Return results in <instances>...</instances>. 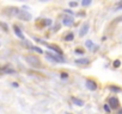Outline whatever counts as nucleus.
<instances>
[{
  "instance_id": "obj_16",
  "label": "nucleus",
  "mask_w": 122,
  "mask_h": 114,
  "mask_svg": "<svg viewBox=\"0 0 122 114\" xmlns=\"http://www.w3.org/2000/svg\"><path fill=\"white\" fill-rule=\"evenodd\" d=\"M43 25H46V26H49V25H51V19H44L43 20Z\"/></svg>"
},
{
  "instance_id": "obj_26",
  "label": "nucleus",
  "mask_w": 122,
  "mask_h": 114,
  "mask_svg": "<svg viewBox=\"0 0 122 114\" xmlns=\"http://www.w3.org/2000/svg\"><path fill=\"white\" fill-rule=\"evenodd\" d=\"M117 114H122V108H118V110H117Z\"/></svg>"
},
{
  "instance_id": "obj_23",
  "label": "nucleus",
  "mask_w": 122,
  "mask_h": 114,
  "mask_svg": "<svg viewBox=\"0 0 122 114\" xmlns=\"http://www.w3.org/2000/svg\"><path fill=\"white\" fill-rule=\"evenodd\" d=\"M64 11H65L66 13H68V14H71V16H73V14H74V12H73V11H72L71 9H67V10H64Z\"/></svg>"
},
{
  "instance_id": "obj_8",
  "label": "nucleus",
  "mask_w": 122,
  "mask_h": 114,
  "mask_svg": "<svg viewBox=\"0 0 122 114\" xmlns=\"http://www.w3.org/2000/svg\"><path fill=\"white\" fill-rule=\"evenodd\" d=\"M74 62H76V64H78V66H87V64L90 63V61H89L87 58H85V57H83V58H78V60H76Z\"/></svg>"
},
{
  "instance_id": "obj_15",
  "label": "nucleus",
  "mask_w": 122,
  "mask_h": 114,
  "mask_svg": "<svg viewBox=\"0 0 122 114\" xmlns=\"http://www.w3.org/2000/svg\"><path fill=\"white\" fill-rule=\"evenodd\" d=\"M31 49H32L34 51H36L37 53H43V51H42V49H40L38 46H31Z\"/></svg>"
},
{
  "instance_id": "obj_14",
  "label": "nucleus",
  "mask_w": 122,
  "mask_h": 114,
  "mask_svg": "<svg viewBox=\"0 0 122 114\" xmlns=\"http://www.w3.org/2000/svg\"><path fill=\"white\" fill-rule=\"evenodd\" d=\"M109 89H110L111 92H116V93H120V92H122L120 88H117V87H115V86H114V87H112V86H110V87H109Z\"/></svg>"
},
{
  "instance_id": "obj_12",
  "label": "nucleus",
  "mask_w": 122,
  "mask_h": 114,
  "mask_svg": "<svg viewBox=\"0 0 122 114\" xmlns=\"http://www.w3.org/2000/svg\"><path fill=\"white\" fill-rule=\"evenodd\" d=\"M3 70H4V73H6V74H16V70H13V69H10L9 67L4 68Z\"/></svg>"
},
{
  "instance_id": "obj_7",
  "label": "nucleus",
  "mask_w": 122,
  "mask_h": 114,
  "mask_svg": "<svg viewBox=\"0 0 122 114\" xmlns=\"http://www.w3.org/2000/svg\"><path fill=\"white\" fill-rule=\"evenodd\" d=\"M73 23H74L73 17H67V16H66V17L62 19V24H64L65 26H72Z\"/></svg>"
},
{
  "instance_id": "obj_10",
  "label": "nucleus",
  "mask_w": 122,
  "mask_h": 114,
  "mask_svg": "<svg viewBox=\"0 0 122 114\" xmlns=\"http://www.w3.org/2000/svg\"><path fill=\"white\" fill-rule=\"evenodd\" d=\"M72 102L74 103V105H77V106H79V107H81V106H84V101L83 100H80V99H78V97H72Z\"/></svg>"
},
{
  "instance_id": "obj_13",
  "label": "nucleus",
  "mask_w": 122,
  "mask_h": 114,
  "mask_svg": "<svg viewBox=\"0 0 122 114\" xmlns=\"http://www.w3.org/2000/svg\"><path fill=\"white\" fill-rule=\"evenodd\" d=\"M112 66H114V68H120L121 67V61L120 60H115L114 63H112Z\"/></svg>"
},
{
  "instance_id": "obj_27",
  "label": "nucleus",
  "mask_w": 122,
  "mask_h": 114,
  "mask_svg": "<svg viewBox=\"0 0 122 114\" xmlns=\"http://www.w3.org/2000/svg\"><path fill=\"white\" fill-rule=\"evenodd\" d=\"M77 53H83V50H76Z\"/></svg>"
},
{
  "instance_id": "obj_3",
  "label": "nucleus",
  "mask_w": 122,
  "mask_h": 114,
  "mask_svg": "<svg viewBox=\"0 0 122 114\" xmlns=\"http://www.w3.org/2000/svg\"><path fill=\"white\" fill-rule=\"evenodd\" d=\"M108 105H109L111 108H114V109L120 108V102H118V99H117L116 96L109 97V99H108Z\"/></svg>"
},
{
  "instance_id": "obj_22",
  "label": "nucleus",
  "mask_w": 122,
  "mask_h": 114,
  "mask_svg": "<svg viewBox=\"0 0 122 114\" xmlns=\"http://www.w3.org/2000/svg\"><path fill=\"white\" fill-rule=\"evenodd\" d=\"M67 77H68L67 73H62V74H61V79H62V80H67Z\"/></svg>"
},
{
  "instance_id": "obj_24",
  "label": "nucleus",
  "mask_w": 122,
  "mask_h": 114,
  "mask_svg": "<svg viewBox=\"0 0 122 114\" xmlns=\"http://www.w3.org/2000/svg\"><path fill=\"white\" fill-rule=\"evenodd\" d=\"M70 6H71V7H77V6H78V3L71 1V3H70Z\"/></svg>"
},
{
  "instance_id": "obj_19",
  "label": "nucleus",
  "mask_w": 122,
  "mask_h": 114,
  "mask_svg": "<svg viewBox=\"0 0 122 114\" xmlns=\"http://www.w3.org/2000/svg\"><path fill=\"white\" fill-rule=\"evenodd\" d=\"M103 108H104V110H105L107 113H110V107H109L108 103H104V105H103Z\"/></svg>"
},
{
  "instance_id": "obj_11",
  "label": "nucleus",
  "mask_w": 122,
  "mask_h": 114,
  "mask_svg": "<svg viewBox=\"0 0 122 114\" xmlns=\"http://www.w3.org/2000/svg\"><path fill=\"white\" fill-rule=\"evenodd\" d=\"M73 38H74L73 32H70V33H67V35L64 37V39H65L66 42H72V40H73Z\"/></svg>"
},
{
  "instance_id": "obj_9",
  "label": "nucleus",
  "mask_w": 122,
  "mask_h": 114,
  "mask_svg": "<svg viewBox=\"0 0 122 114\" xmlns=\"http://www.w3.org/2000/svg\"><path fill=\"white\" fill-rule=\"evenodd\" d=\"M13 31H15V33H16V35L18 36V38H20L22 40H24V39H25V37H24L23 32L20 31V29H19V27H18L17 25H15V26H13Z\"/></svg>"
},
{
  "instance_id": "obj_17",
  "label": "nucleus",
  "mask_w": 122,
  "mask_h": 114,
  "mask_svg": "<svg viewBox=\"0 0 122 114\" xmlns=\"http://www.w3.org/2000/svg\"><path fill=\"white\" fill-rule=\"evenodd\" d=\"M91 0H86V1H85V0H84V1H81V5L85 7V6H89V5H91Z\"/></svg>"
},
{
  "instance_id": "obj_4",
  "label": "nucleus",
  "mask_w": 122,
  "mask_h": 114,
  "mask_svg": "<svg viewBox=\"0 0 122 114\" xmlns=\"http://www.w3.org/2000/svg\"><path fill=\"white\" fill-rule=\"evenodd\" d=\"M85 86H86V88H87L89 90H91V92H93V90L97 89V83H96L93 80H90V79H87V80L85 81Z\"/></svg>"
},
{
  "instance_id": "obj_1",
  "label": "nucleus",
  "mask_w": 122,
  "mask_h": 114,
  "mask_svg": "<svg viewBox=\"0 0 122 114\" xmlns=\"http://www.w3.org/2000/svg\"><path fill=\"white\" fill-rule=\"evenodd\" d=\"M46 57H47V60H49V61H51V62H54V63H64V62H65L64 56L57 55V53L46 52Z\"/></svg>"
},
{
  "instance_id": "obj_28",
  "label": "nucleus",
  "mask_w": 122,
  "mask_h": 114,
  "mask_svg": "<svg viewBox=\"0 0 122 114\" xmlns=\"http://www.w3.org/2000/svg\"><path fill=\"white\" fill-rule=\"evenodd\" d=\"M66 114H71V113H66Z\"/></svg>"
},
{
  "instance_id": "obj_2",
  "label": "nucleus",
  "mask_w": 122,
  "mask_h": 114,
  "mask_svg": "<svg viewBox=\"0 0 122 114\" xmlns=\"http://www.w3.org/2000/svg\"><path fill=\"white\" fill-rule=\"evenodd\" d=\"M25 61L32 68H41V61H40L38 57H36V56H26L25 57Z\"/></svg>"
},
{
  "instance_id": "obj_20",
  "label": "nucleus",
  "mask_w": 122,
  "mask_h": 114,
  "mask_svg": "<svg viewBox=\"0 0 122 114\" xmlns=\"http://www.w3.org/2000/svg\"><path fill=\"white\" fill-rule=\"evenodd\" d=\"M0 26L3 27V30H5V31H7L9 29H7V24L6 23H3V22H0Z\"/></svg>"
},
{
  "instance_id": "obj_21",
  "label": "nucleus",
  "mask_w": 122,
  "mask_h": 114,
  "mask_svg": "<svg viewBox=\"0 0 122 114\" xmlns=\"http://www.w3.org/2000/svg\"><path fill=\"white\" fill-rule=\"evenodd\" d=\"M122 9V1H120V3H117V7L115 9V11H120Z\"/></svg>"
},
{
  "instance_id": "obj_25",
  "label": "nucleus",
  "mask_w": 122,
  "mask_h": 114,
  "mask_svg": "<svg viewBox=\"0 0 122 114\" xmlns=\"http://www.w3.org/2000/svg\"><path fill=\"white\" fill-rule=\"evenodd\" d=\"M12 86H13L15 88H18V87H19V84H18L17 82H13V83H12Z\"/></svg>"
},
{
  "instance_id": "obj_6",
  "label": "nucleus",
  "mask_w": 122,
  "mask_h": 114,
  "mask_svg": "<svg viewBox=\"0 0 122 114\" xmlns=\"http://www.w3.org/2000/svg\"><path fill=\"white\" fill-rule=\"evenodd\" d=\"M89 27H90L89 22H85V23L83 24V26H81L80 31H79V37H84V36L89 32Z\"/></svg>"
},
{
  "instance_id": "obj_5",
  "label": "nucleus",
  "mask_w": 122,
  "mask_h": 114,
  "mask_svg": "<svg viewBox=\"0 0 122 114\" xmlns=\"http://www.w3.org/2000/svg\"><path fill=\"white\" fill-rule=\"evenodd\" d=\"M17 17H18L20 20H30V19H31V16H30L26 11H24V10H20Z\"/></svg>"
},
{
  "instance_id": "obj_18",
  "label": "nucleus",
  "mask_w": 122,
  "mask_h": 114,
  "mask_svg": "<svg viewBox=\"0 0 122 114\" xmlns=\"http://www.w3.org/2000/svg\"><path fill=\"white\" fill-rule=\"evenodd\" d=\"M85 45H86V46H87V48H89V49H91V48H93V44H92V42H91V40H90V39H89V40H86V42H85Z\"/></svg>"
}]
</instances>
